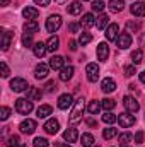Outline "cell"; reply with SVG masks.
<instances>
[{
  "mask_svg": "<svg viewBox=\"0 0 145 147\" xmlns=\"http://www.w3.org/2000/svg\"><path fill=\"white\" fill-rule=\"evenodd\" d=\"M80 144L85 147H92L94 146V135L92 134H82V137H80Z\"/></svg>",
  "mask_w": 145,
  "mask_h": 147,
  "instance_id": "4dcf8cb0",
  "label": "cell"
},
{
  "mask_svg": "<svg viewBox=\"0 0 145 147\" xmlns=\"http://www.w3.org/2000/svg\"><path fill=\"white\" fill-rule=\"evenodd\" d=\"M56 89H58V86H56L55 80H48L46 86H44V92H55Z\"/></svg>",
  "mask_w": 145,
  "mask_h": 147,
  "instance_id": "60d3db41",
  "label": "cell"
},
{
  "mask_svg": "<svg viewBox=\"0 0 145 147\" xmlns=\"http://www.w3.org/2000/svg\"><path fill=\"white\" fill-rule=\"evenodd\" d=\"M116 46L119 50H126L132 46V36L128 33H119V36L116 38Z\"/></svg>",
  "mask_w": 145,
  "mask_h": 147,
  "instance_id": "ba28073f",
  "label": "cell"
},
{
  "mask_svg": "<svg viewBox=\"0 0 145 147\" xmlns=\"http://www.w3.org/2000/svg\"><path fill=\"white\" fill-rule=\"evenodd\" d=\"M126 28H128L130 31L137 33V31L140 29V24H138V22H135V21H128V22H126Z\"/></svg>",
  "mask_w": 145,
  "mask_h": 147,
  "instance_id": "ee69618b",
  "label": "cell"
},
{
  "mask_svg": "<svg viewBox=\"0 0 145 147\" xmlns=\"http://www.w3.org/2000/svg\"><path fill=\"white\" fill-rule=\"evenodd\" d=\"M101 106H103L106 111H111V110H114L116 101H114V99H111V98H106V99H103V101H101Z\"/></svg>",
  "mask_w": 145,
  "mask_h": 147,
  "instance_id": "836d02e7",
  "label": "cell"
},
{
  "mask_svg": "<svg viewBox=\"0 0 145 147\" xmlns=\"http://www.w3.org/2000/svg\"><path fill=\"white\" fill-rule=\"evenodd\" d=\"M104 7H106V5H104L103 0H94V2H92V10H94V12H103Z\"/></svg>",
  "mask_w": 145,
  "mask_h": 147,
  "instance_id": "ab89813d",
  "label": "cell"
},
{
  "mask_svg": "<svg viewBox=\"0 0 145 147\" xmlns=\"http://www.w3.org/2000/svg\"><path fill=\"white\" fill-rule=\"evenodd\" d=\"M68 29H70V33H77V31H79V26H77L75 22H72V24L68 26Z\"/></svg>",
  "mask_w": 145,
  "mask_h": 147,
  "instance_id": "816d5d0a",
  "label": "cell"
},
{
  "mask_svg": "<svg viewBox=\"0 0 145 147\" xmlns=\"http://www.w3.org/2000/svg\"><path fill=\"white\" fill-rule=\"evenodd\" d=\"M56 147H72V146H70V144H63V142H58V144H56Z\"/></svg>",
  "mask_w": 145,
  "mask_h": 147,
  "instance_id": "db71d44e",
  "label": "cell"
},
{
  "mask_svg": "<svg viewBox=\"0 0 145 147\" xmlns=\"http://www.w3.org/2000/svg\"><path fill=\"white\" fill-rule=\"evenodd\" d=\"M97 58L101 62H106L109 58V46L108 43H99L97 45Z\"/></svg>",
  "mask_w": 145,
  "mask_h": 147,
  "instance_id": "5bb4252c",
  "label": "cell"
},
{
  "mask_svg": "<svg viewBox=\"0 0 145 147\" xmlns=\"http://www.w3.org/2000/svg\"><path fill=\"white\" fill-rule=\"evenodd\" d=\"M84 108H85V103H84V98H79L72 106V113L68 116V123L70 125H77L80 120H82V113H84Z\"/></svg>",
  "mask_w": 145,
  "mask_h": 147,
  "instance_id": "6da1fadb",
  "label": "cell"
},
{
  "mask_svg": "<svg viewBox=\"0 0 145 147\" xmlns=\"http://www.w3.org/2000/svg\"><path fill=\"white\" fill-rule=\"evenodd\" d=\"M10 89H12L14 92H26V91L29 89V84H28L26 79H22V77H15V79L10 80Z\"/></svg>",
  "mask_w": 145,
  "mask_h": 147,
  "instance_id": "277c9868",
  "label": "cell"
},
{
  "mask_svg": "<svg viewBox=\"0 0 145 147\" xmlns=\"http://www.w3.org/2000/svg\"><path fill=\"white\" fill-rule=\"evenodd\" d=\"M12 33L10 31H3L2 33V50L3 51H7L9 50V46H10V41H12Z\"/></svg>",
  "mask_w": 145,
  "mask_h": 147,
  "instance_id": "484cf974",
  "label": "cell"
},
{
  "mask_svg": "<svg viewBox=\"0 0 145 147\" xmlns=\"http://www.w3.org/2000/svg\"><path fill=\"white\" fill-rule=\"evenodd\" d=\"M87 125H89V127H97V121L92 120V118H89V120H87Z\"/></svg>",
  "mask_w": 145,
  "mask_h": 147,
  "instance_id": "f5cc1de1",
  "label": "cell"
},
{
  "mask_svg": "<svg viewBox=\"0 0 145 147\" xmlns=\"http://www.w3.org/2000/svg\"><path fill=\"white\" fill-rule=\"evenodd\" d=\"M130 140H132V134L130 132H123L119 135V146H126V144H130Z\"/></svg>",
  "mask_w": 145,
  "mask_h": 147,
  "instance_id": "f35d334b",
  "label": "cell"
},
{
  "mask_svg": "<svg viewBox=\"0 0 145 147\" xmlns=\"http://www.w3.org/2000/svg\"><path fill=\"white\" fill-rule=\"evenodd\" d=\"M33 144H34V147H48V146H50V144H48V140H46V139H43V137H36Z\"/></svg>",
  "mask_w": 145,
  "mask_h": 147,
  "instance_id": "7bdbcfd3",
  "label": "cell"
},
{
  "mask_svg": "<svg viewBox=\"0 0 145 147\" xmlns=\"http://www.w3.org/2000/svg\"><path fill=\"white\" fill-rule=\"evenodd\" d=\"M118 123H119L123 128H130V127H133V125L137 123V118H135L130 111H126V113H121V115L118 116Z\"/></svg>",
  "mask_w": 145,
  "mask_h": 147,
  "instance_id": "5b68a950",
  "label": "cell"
},
{
  "mask_svg": "<svg viewBox=\"0 0 145 147\" xmlns=\"http://www.w3.org/2000/svg\"><path fill=\"white\" fill-rule=\"evenodd\" d=\"M135 142L137 144H142L144 142V132H137L135 134Z\"/></svg>",
  "mask_w": 145,
  "mask_h": 147,
  "instance_id": "c3c4849f",
  "label": "cell"
},
{
  "mask_svg": "<svg viewBox=\"0 0 145 147\" xmlns=\"http://www.w3.org/2000/svg\"><path fill=\"white\" fill-rule=\"evenodd\" d=\"M119 147H130V144H126V146H119Z\"/></svg>",
  "mask_w": 145,
  "mask_h": 147,
  "instance_id": "91938a15",
  "label": "cell"
},
{
  "mask_svg": "<svg viewBox=\"0 0 145 147\" xmlns=\"http://www.w3.org/2000/svg\"><path fill=\"white\" fill-rule=\"evenodd\" d=\"M22 45L28 46V48H33V34H26V33H24V36H22Z\"/></svg>",
  "mask_w": 145,
  "mask_h": 147,
  "instance_id": "b9f144b4",
  "label": "cell"
},
{
  "mask_svg": "<svg viewBox=\"0 0 145 147\" xmlns=\"http://www.w3.org/2000/svg\"><path fill=\"white\" fill-rule=\"evenodd\" d=\"M101 108H103V106H101V103L94 99V101H91V103H89V106H87V111H89L91 115H97Z\"/></svg>",
  "mask_w": 145,
  "mask_h": 147,
  "instance_id": "1f68e13d",
  "label": "cell"
},
{
  "mask_svg": "<svg viewBox=\"0 0 145 147\" xmlns=\"http://www.w3.org/2000/svg\"><path fill=\"white\" fill-rule=\"evenodd\" d=\"M46 46H48V51H56L60 48V39H58V36L51 34V36L48 38V41H46Z\"/></svg>",
  "mask_w": 145,
  "mask_h": 147,
  "instance_id": "44dd1931",
  "label": "cell"
},
{
  "mask_svg": "<svg viewBox=\"0 0 145 147\" xmlns=\"http://www.w3.org/2000/svg\"><path fill=\"white\" fill-rule=\"evenodd\" d=\"M26 92H28V99H31V101H39L41 96H43V92L38 87H29Z\"/></svg>",
  "mask_w": 145,
  "mask_h": 147,
  "instance_id": "4316f807",
  "label": "cell"
},
{
  "mask_svg": "<svg viewBox=\"0 0 145 147\" xmlns=\"http://www.w3.org/2000/svg\"><path fill=\"white\" fill-rule=\"evenodd\" d=\"M123 106L126 108V111H130V113H137L138 108H140L138 101L135 98H132V96H125L123 98Z\"/></svg>",
  "mask_w": 145,
  "mask_h": 147,
  "instance_id": "9c48e42d",
  "label": "cell"
},
{
  "mask_svg": "<svg viewBox=\"0 0 145 147\" xmlns=\"http://www.w3.org/2000/svg\"><path fill=\"white\" fill-rule=\"evenodd\" d=\"M116 128H113V127H108V128H104V132H103V137L106 139V140H111L113 137H116Z\"/></svg>",
  "mask_w": 145,
  "mask_h": 147,
  "instance_id": "8d00e7d4",
  "label": "cell"
},
{
  "mask_svg": "<svg viewBox=\"0 0 145 147\" xmlns=\"http://www.w3.org/2000/svg\"><path fill=\"white\" fill-rule=\"evenodd\" d=\"M9 2H10V0H0V5L5 7V5H9Z\"/></svg>",
  "mask_w": 145,
  "mask_h": 147,
  "instance_id": "11a10c76",
  "label": "cell"
},
{
  "mask_svg": "<svg viewBox=\"0 0 145 147\" xmlns=\"http://www.w3.org/2000/svg\"><path fill=\"white\" fill-rule=\"evenodd\" d=\"M36 113H38V118H48V116L53 113V108H51L50 105H41L36 110Z\"/></svg>",
  "mask_w": 145,
  "mask_h": 147,
  "instance_id": "cb8c5ba5",
  "label": "cell"
},
{
  "mask_svg": "<svg viewBox=\"0 0 145 147\" xmlns=\"http://www.w3.org/2000/svg\"><path fill=\"white\" fill-rule=\"evenodd\" d=\"M116 120H118V118H116V115H113L111 111H106V113L103 115V121H104V123H108V125H113Z\"/></svg>",
  "mask_w": 145,
  "mask_h": 147,
  "instance_id": "d590c367",
  "label": "cell"
},
{
  "mask_svg": "<svg viewBox=\"0 0 145 147\" xmlns=\"http://www.w3.org/2000/svg\"><path fill=\"white\" fill-rule=\"evenodd\" d=\"M62 28V17L58 14H53L46 19V31L48 33H56Z\"/></svg>",
  "mask_w": 145,
  "mask_h": 147,
  "instance_id": "3957f363",
  "label": "cell"
},
{
  "mask_svg": "<svg viewBox=\"0 0 145 147\" xmlns=\"http://www.w3.org/2000/svg\"><path fill=\"white\" fill-rule=\"evenodd\" d=\"M44 130H46V134H50V135H55V134H58V130H60V123H58V120H55V118H50L46 123H44V127H43Z\"/></svg>",
  "mask_w": 145,
  "mask_h": 147,
  "instance_id": "7c38bea8",
  "label": "cell"
},
{
  "mask_svg": "<svg viewBox=\"0 0 145 147\" xmlns=\"http://www.w3.org/2000/svg\"><path fill=\"white\" fill-rule=\"evenodd\" d=\"M33 51H34V55H36L38 58H43L44 53L48 51V46H46V43L38 41V43H34V46H33Z\"/></svg>",
  "mask_w": 145,
  "mask_h": 147,
  "instance_id": "e0dca14e",
  "label": "cell"
},
{
  "mask_svg": "<svg viewBox=\"0 0 145 147\" xmlns=\"http://www.w3.org/2000/svg\"><path fill=\"white\" fill-rule=\"evenodd\" d=\"M36 127H38L36 121H34V120H31V118H28V120L21 121V125H19V130H21L22 134H28V135H31V134H34Z\"/></svg>",
  "mask_w": 145,
  "mask_h": 147,
  "instance_id": "52a82bcc",
  "label": "cell"
},
{
  "mask_svg": "<svg viewBox=\"0 0 145 147\" xmlns=\"http://www.w3.org/2000/svg\"><path fill=\"white\" fill-rule=\"evenodd\" d=\"M0 69H2V77H9L10 75V70H9V67H7V63L5 62H0Z\"/></svg>",
  "mask_w": 145,
  "mask_h": 147,
  "instance_id": "bcb514c9",
  "label": "cell"
},
{
  "mask_svg": "<svg viewBox=\"0 0 145 147\" xmlns=\"http://www.w3.org/2000/svg\"><path fill=\"white\" fill-rule=\"evenodd\" d=\"M125 9V0H109V10L121 12Z\"/></svg>",
  "mask_w": 145,
  "mask_h": 147,
  "instance_id": "83f0119b",
  "label": "cell"
},
{
  "mask_svg": "<svg viewBox=\"0 0 145 147\" xmlns=\"http://www.w3.org/2000/svg\"><path fill=\"white\" fill-rule=\"evenodd\" d=\"M140 82H144V84H145V70L140 74Z\"/></svg>",
  "mask_w": 145,
  "mask_h": 147,
  "instance_id": "9f6ffc18",
  "label": "cell"
},
{
  "mask_svg": "<svg viewBox=\"0 0 145 147\" xmlns=\"http://www.w3.org/2000/svg\"><path fill=\"white\" fill-rule=\"evenodd\" d=\"M22 16H24L28 21H36L38 16H39V10L34 9V7H26V9L22 10Z\"/></svg>",
  "mask_w": 145,
  "mask_h": 147,
  "instance_id": "d6986e66",
  "label": "cell"
},
{
  "mask_svg": "<svg viewBox=\"0 0 145 147\" xmlns=\"http://www.w3.org/2000/svg\"><path fill=\"white\" fill-rule=\"evenodd\" d=\"M92 147H99V146H92Z\"/></svg>",
  "mask_w": 145,
  "mask_h": 147,
  "instance_id": "94428289",
  "label": "cell"
},
{
  "mask_svg": "<svg viewBox=\"0 0 145 147\" xmlns=\"http://www.w3.org/2000/svg\"><path fill=\"white\" fill-rule=\"evenodd\" d=\"M73 98L72 94H68V92H65V94H62L60 98H58V108L60 110H68L70 106H73Z\"/></svg>",
  "mask_w": 145,
  "mask_h": 147,
  "instance_id": "30bf717a",
  "label": "cell"
},
{
  "mask_svg": "<svg viewBox=\"0 0 145 147\" xmlns=\"http://www.w3.org/2000/svg\"><path fill=\"white\" fill-rule=\"evenodd\" d=\"M50 2H51V0H34V3H36V5H41V7H48Z\"/></svg>",
  "mask_w": 145,
  "mask_h": 147,
  "instance_id": "681fc988",
  "label": "cell"
},
{
  "mask_svg": "<svg viewBox=\"0 0 145 147\" xmlns=\"http://www.w3.org/2000/svg\"><path fill=\"white\" fill-rule=\"evenodd\" d=\"M132 62H133L135 65L142 63V62H144V51H142V50H135V51L132 53Z\"/></svg>",
  "mask_w": 145,
  "mask_h": 147,
  "instance_id": "d6a6232c",
  "label": "cell"
},
{
  "mask_svg": "<svg viewBox=\"0 0 145 147\" xmlns=\"http://www.w3.org/2000/svg\"><path fill=\"white\" fill-rule=\"evenodd\" d=\"M104 36H106V39H108V41H116V38L119 36V26H118L116 22L109 24L108 28H106Z\"/></svg>",
  "mask_w": 145,
  "mask_h": 147,
  "instance_id": "8fae6325",
  "label": "cell"
},
{
  "mask_svg": "<svg viewBox=\"0 0 145 147\" xmlns=\"http://www.w3.org/2000/svg\"><path fill=\"white\" fill-rule=\"evenodd\" d=\"M9 116H10V108L2 106V108H0V120H7Z\"/></svg>",
  "mask_w": 145,
  "mask_h": 147,
  "instance_id": "f6af8a7d",
  "label": "cell"
},
{
  "mask_svg": "<svg viewBox=\"0 0 145 147\" xmlns=\"http://www.w3.org/2000/svg\"><path fill=\"white\" fill-rule=\"evenodd\" d=\"M63 63H65L63 57L55 55V57L50 58V69H53V70H62V69H63Z\"/></svg>",
  "mask_w": 145,
  "mask_h": 147,
  "instance_id": "2e32d148",
  "label": "cell"
},
{
  "mask_svg": "<svg viewBox=\"0 0 145 147\" xmlns=\"http://www.w3.org/2000/svg\"><path fill=\"white\" fill-rule=\"evenodd\" d=\"M96 24V19H94V14H84L82 19H80V26L82 28H92Z\"/></svg>",
  "mask_w": 145,
  "mask_h": 147,
  "instance_id": "7402d4cb",
  "label": "cell"
},
{
  "mask_svg": "<svg viewBox=\"0 0 145 147\" xmlns=\"http://www.w3.org/2000/svg\"><path fill=\"white\" fill-rule=\"evenodd\" d=\"M55 2H56V3H60V5H62V3H65V2H68V0H55Z\"/></svg>",
  "mask_w": 145,
  "mask_h": 147,
  "instance_id": "6f0895ef",
  "label": "cell"
},
{
  "mask_svg": "<svg viewBox=\"0 0 145 147\" xmlns=\"http://www.w3.org/2000/svg\"><path fill=\"white\" fill-rule=\"evenodd\" d=\"M109 24V17L106 14H101L97 19H96V26H97V29H106Z\"/></svg>",
  "mask_w": 145,
  "mask_h": 147,
  "instance_id": "f546056e",
  "label": "cell"
},
{
  "mask_svg": "<svg viewBox=\"0 0 145 147\" xmlns=\"http://www.w3.org/2000/svg\"><path fill=\"white\" fill-rule=\"evenodd\" d=\"M135 74H137V70H135L133 65H126V67H125V75H126V77H132V75H135Z\"/></svg>",
  "mask_w": 145,
  "mask_h": 147,
  "instance_id": "7dc6e473",
  "label": "cell"
},
{
  "mask_svg": "<svg viewBox=\"0 0 145 147\" xmlns=\"http://www.w3.org/2000/svg\"><path fill=\"white\" fill-rule=\"evenodd\" d=\"M72 77H73V67L72 65H67V67H63V69L60 70V80L67 82V80H70Z\"/></svg>",
  "mask_w": 145,
  "mask_h": 147,
  "instance_id": "603a6c76",
  "label": "cell"
},
{
  "mask_svg": "<svg viewBox=\"0 0 145 147\" xmlns=\"http://www.w3.org/2000/svg\"><path fill=\"white\" fill-rule=\"evenodd\" d=\"M19 144H21L19 135H12V137H9V140L5 142V146L7 147H19Z\"/></svg>",
  "mask_w": 145,
  "mask_h": 147,
  "instance_id": "74e56055",
  "label": "cell"
},
{
  "mask_svg": "<svg viewBox=\"0 0 145 147\" xmlns=\"http://www.w3.org/2000/svg\"><path fill=\"white\" fill-rule=\"evenodd\" d=\"M82 7H84V5L77 0V2H72V3L67 7V10H68V14H72V16H79V14L82 12Z\"/></svg>",
  "mask_w": 145,
  "mask_h": 147,
  "instance_id": "f1b7e54d",
  "label": "cell"
},
{
  "mask_svg": "<svg viewBox=\"0 0 145 147\" xmlns=\"http://www.w3.org/2000/svg\"><path fill=\"white\" fill-rule=\"evenodd\" d=\"M19 147H28L26 144H19Z\"/></svg>",
  "mask_w": 145,
  "mask_h": 147,
  "instance_id": "680465c9",
  "label": "cell"
},
{
  "mask_svg": "<svg viewBox=\"0 0 145 147\" xmlns=\"http://www.w3.org/2000/svg\"><path fill=\"white\" fill-rule=\"evenodd\" d=\"M85 74H87V80L89 82H96L99 79V65L97 63H87Z\"/></svg>",
  "mask_w": 145,
  "mask_h": 147,
  "instance_id": "8992f818",
  "label": "cell"
},
{
  "mask_svg": "<svg viewBox=\"0 0 145 147\" xmlns=\"http://www.w3.org/2000/svg\"><path fill=\"white\" fill-rule=\"evenodd\" d=\"M50 72V65H44V63H39L36 69H34V77L36 79H46Z\"/></svg>",
  "mask_w": 145,
  "mask_h": 147,
  "instance_id": "ac0fdd59",
  "label": "cell"
},
{
  "mask_svg": "<svg viewBox=\"0 0 145 147\" xmlns=\"http://www.w3.org/2000/svg\"><path fill=\"white\" fill-rule=\"evenodd\" d=\"M130 10L135 17H144L145 16V2H133L130 5Z\"/></svg>",
  "mask_w": 145,
  "mask_h": 147,
  "instance_id": "4fadbf2b",
  "label": "cell"
},
{
  "mask_svg": "<svg viewBox=\"0 0 145 147\" xmlns=\"http://www.w3.org/2000/svg\"><path fill=\"white\" fill-rule=\"evenodd\" d=\"M38 29H39L38 21H26L24 22V33L26 34H34V33H38Z\"/></svg>",
  "mask_w": 145,
  "mask_h": 147,
  "instance_id": "ffe728a7",
  "label": "cell"
},
{
  "mask_svg": "<svg viewBox=\"0 0 145 147\" xmlns=\"http://www.w3.org/2000/svg\"><path fill=\"white\" fill-rule=\"evenodd\" d=\"M63 139H65L67 142H77V139H79L77 128H68V130H65V132H63Z\"/></svg>",
  "mask_w": 145,
  "mask_h": 147,
  "instance_id": "d4e9b609",
  "label": "cell"
},
{
  "mask_svg": "<svg viewBox=\"0 0 145 147\" xmlns=\"http://www.w3.org/2000/svg\"><path fill=\"white\" fill-rule=\"evenodd\" d=\"M82 2H87V0H82Z\"/></svg>",
  "mask_w": 145,
  "mask_h": 147,
  "instance_id": "6125c7cd",
  "label": "cell"
},
{
  "mask_svg": "<svg viewBox=\"0 0 145 147\" xmlns=\"http://www.w3.org/2000/svg\"><path fill=\"white\" fill-rule=\"evenodd\" d=\"M33 108H34V105L31 99H24V98L15 99V111L19 115H29L33 111Z\"/></svg>",
  "mask_w": 145,
  "mask_h": 147,
  "instance_id": "7a4b0ae2",
  "label": "cell"
},
{
  "mask_svg": "<svg viewBox=\"0 0 145 147\" xmlns=\"http://www.w3.org/2000/svg\"><path fill=\"white\" fill-rule=\"evenodd\" d=\"M77 45H79V43H77V41H73V39L68 41V48H70V51H75V50H77Z\"/></svg>",
  "mask_w": 145,
  "mask_h": 147,
  "instance_id": "f907efd6",
  "label": "cell"
},
{
  "mask_svg": "<svg viewBox=\"0 0 145 147\" xmlns=\"http://www.w3.org/2000/svg\"><path fill=\"white\" fill-rule=\"evenodd\" d=\"M91 41H92V34H91V33H80V36H79V45L85 46V45L91 43Z\"/></svg>",
  "mask_w": 145,
  "mask_h": 147,
  "instance_id": "e575fe53",
  "label": "cell"
},
{
  "mask_svg": "<svg viewBox=\"0 0 145 147\" xmlns=\"http://www.w3.org/2000/svg\"><path fill=\"white\" fill-rule=\"evenodd\" d=\"M101 89H103L104 92H113V91H116V82H114V79H111V77L103 79V82H101Z\"/></svg>",
  "mask_w": 145,
  "mask_h": 147,
  "instance_id": "9a60e30c",
  "label": "cell"
}]
</instances>
